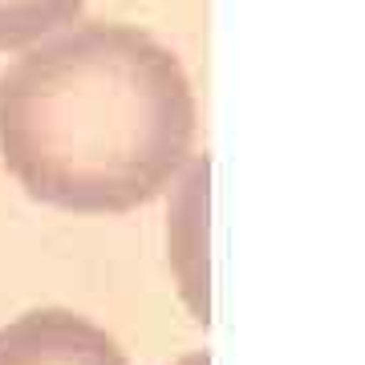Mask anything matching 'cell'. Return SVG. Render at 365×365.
<instances>
[{"instance_id":"cell-1","label":"cell","mask_w":365,"mask_h":365,"mask_svg":"<svg viewBox=\"0 0 365 365\" xmlns=\"http://www.w3.org/2000/svg\"><path fill=\"white\" fill-rule=\"evenodd\" d=\"M191 138L195 93L179 57L134 25H66L0 73V158L49 207H143L191 158Z\"/></svg>"},{"instance_id":"cell-5","label":"cell","mask_w":365,"mask_h":365,"mask_svg":"<svg viewBox=\"0 0 365 365\" xmlns=\"http://www.w3.org/2000/svg\"><path fill=\"white\" fill-rule=\"evenodd\" d=\"M175 365H211V357L207 353H187V357H179Z\"/></svg>"},{"instance_id":"cell-4","label":"cell","mask_w":365,"mask_h":365,"mask_svg":"<svg viewBox=\"0 0 365 365\" xmlns=\"http://www.w3.org/2000/svg\"><path fill=\"white\" fill-rule=\"evenodd\" d=\"M86 0H0V53L29 49L78 21Z\"/></svg>"},{"instance_id":"cell-3","label":"cell","mask_w":365,"mask_h":365,"mask_svg":"<svg viewBox=\"0 0 365 365\" xmlns=\"http://www.w3.org/2000/svg\"><path fill=\"white\" fill-rule=\"evenodd\" d=\"M0 365H126V353L90 317L33 309L0 329Z\"/></svg>"},{"instance_id":"cell-2","label":"cell","mask_w":365,"mask_h":365,"mask_svg":"<svg viewBox=\"0 0 365 365\" xmlns=\"http://www.w3.org/2000/svg\"><path fill=\"white\" fill-rule=\"evenodd\" d=\"M167 203V260L179 292L199 325L211 321V268H207V199L211 158H187L175 175Z\"/></svg>"}]
</instances>
